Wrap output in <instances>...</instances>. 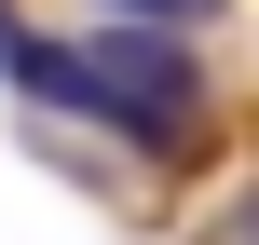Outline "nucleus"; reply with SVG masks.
Here are the masks:
<instances>
[{
	"instance_id": "nucleus-3",
	"label": "nucleus",
	"mask_w": 259,
	"mask_h": 245,
	"mask_svg": "<svg viewBox=\"0 0 259 245\" xmlns=\"http://www.w3.org/2000/svg\"><path fill=\"white\" fill-rule=\"evenodd\" d=\"M246 245H259V218H246Z\"/></svg>"
},
{
	"instance_id": "nucleus-2",
	"label": "nucleus",
	"mask_w": 259,
	"mask_h": 245,
	"mask_svg": "<svg viewBox=\"0 0 259 245\" xmlns=\"http://www.w3.org/2000/svg\"><path fill=\"white\" fill-rule=\"evenodd\" d=\"M123 14H178V27H205V14H219V0H123Z\"/></svg>"
},
{
	"instance_id": "nucleus-1",
	"label": "nucleus",
	"mask_w": 259,
	"mask_h": 245,
	"mask_svg": "<svg viewBox=\"0 0 259 245\" xmlns=\"http://www.w3.org/2000/svg\"><path fill=\"white\" fill-rule=\"evenodd\" d=\"M82 109H96V123H123L137 150H191V136H205V82H191V55H178V41H150V27L82 41Z\"/></svg>"
}]
</instances>
